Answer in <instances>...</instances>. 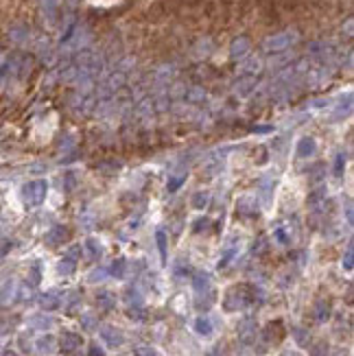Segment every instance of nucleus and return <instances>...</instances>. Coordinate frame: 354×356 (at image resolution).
Masks as SVG:
<instances>
[{
	"instance_id": "1",
	"label": "nucleus",
	"mask_w": 354,
	"mask_h": 356,
	"mask_svg": "<svg viewBox=\"0 0 354 356\" xmlns=\"http://www.w3.org/2000/svg\"><path fill=\"white\" fill-rule=\"evenodd\" d=\"M81 343H83V339H81L79 334L66 332L64 337H62V352H64V354H68V356L77 354V352H79V348H81Z\"/></svg>"
},
{
	"instance_id": "2",
	"label": "nucleus",
	"mask_w": 354,
	"mask_h": 356,
	"mask_svg": "<svg viewBox=\"0 0 354 356\" xmlns=\"http://www.w3.org/2000/svg\"><path fill=\"white\" fill-rule=\"evenodd\" d=\"M295 37H297L295 33L276 35V37H271L269 42H265V48H267V50H282V48L291 46V42H295Z\"/></svg>"
},
{
	"instance_id": "3",
	"label": "nucleus",
	"mask_w": 354,
	"mask_h": 356,
	"mask_svg": "<svg viewBox=\"0 0 354 356\" xmlns=\"http://www.w3.org/2000/svg\"><path fill=\"white\" fill-rule=\"evenodd\" d=\"M24 192H27L29 201H31L33 206H37V203H42L44 195H46V184H44V181H35V184H29Z\"/></svg>"
},
{
	"instance_id": "4",
	"label": "nucleus",
	"mask_w": 354,
	"mask_h": 356,
	"mask_svg": "<svg viewBox=\"0 0 354 356\" xmlns=\"http://www.w3.org/2000/svg\"><path fill=\"white\" fill-rule=\"evenodd\" d=\"M101 337L107 341L109 345H120V343H123V334H120L116 328H112V325H105L103 332H101Z\"/></svg>"
},
{
	"instance_id": "5",
	"label": "nucleus",
	"mask_w": 354,
	"mask_h": 356,
	"mask_svg": "<svg viewBox=\"0 0 354 356\" xmlns=\"http://www.w3.org/2000/svg\"><path fill=\"white\" fill-rule=\"evenodd\" d=\"M195 328H197V332L199 334H204V337H208V334L212 332V323H210V319L208 317H199L195 321Z\"/></svg>"
},
{
	"instance_id": "6",
	"label": "nucleus",
	"mask_w": 354,
	"mask_h": 356,
	"mask_svg": "<svg viewBox=\"0 0 354 356\" xmlns=\"http://www.w3.org/2000/svg\"><path fill=\"white\" fill-rule=\"evenodd\" d=\"M66 234H68V232H66L64 227H55V230L46 236V241L50 243V245H57V243H62L64 238H66Z\"/></svg>"
},
{
	"instance_id": "7",
	"label": "nucleus",
	"mask_w": 354,
	"mask_h": 356,
	"mask_svg": "<svg viewBox=\"0 0 354 356\" xmlns=\"http://www.w3.org/2000/svg\"><path fill=\"white\" fill-rule=\"evenodd\" d=\"M313 149H315V142H313L311 138H302V142H300V155H311Z\"/></svg>"
},
{
	"instance_id": "8",
	"label": "nucleus",
	"mask_w": 354,
	"mask_h": 356,
	"mask_svg": "<svg viewBox=\"0 0 354 356\" xmlns=\"http://www.w3.org/2000/svg\"><path fill=\"white\" fill-rule=\"evenodd\" d=\"M59 271L62 273H72L74 271V260L72 258H64L62 264H59Z\"/></svg>"
},
{
	"instance_id": "9",
	"label": "nucleus",
	"mask_w": 354,
	"mask_h": 356,
	"mask_svg": "<svg viewBox=\"0 0 354 356\" xmlns=\"http://www.w3.org/2000/svg\"><path fill=\"white\" fill-rule=\"evenodd\" d=\"M112 273L116 278H123V273H125V260L123 258H118V260L112 264Z\"/></svg>"
},
{
	"instance_id": "10",
	"label": "nucleus",
	"mask_w": 354,
	"mask_h": 356,
	"mask_svg": "<svg viewBox=\"0 0 354 356\" xmlns=\"http://www.w3.org/2000/svg\"><path fill=\"white\" fill-rule=\"evenodd\" d=\"M158 247H160V253H162V260H166V236H164V232H158Z\"/></svg>"
},
{
	"instance_id": "11",
	"label": "nucleus",
	"mask_w": 354,
	"mask_h": 356,
	"mask_svg": "<svg viewBox=\"0 0 354 356\" xmlns=\"http://www.w3.org/2000/svg\"><path fill=\"white\" fill-rule=\"evenodd\" d=\"M57 304H59V302L53 297V295H44V297H42V306H44V308H55Z\"/></svg>"
},
{
	"instance_id": "12",
	"label": "nucleus",
	"mask_w": 354,
	"mask_h": 356,
	"mask_svg": "<svg viewBox=\"0 0 354 356\" xmlns=\"http://www.w3.org/2000/svg\"><path fill=\"white\" fill-rule=\"evenodd\" d=\"M85 245H88V249H90V253H92V258H97L99 253H101V247L97 245V241H94V238H90L88 243H85Z\"/></svg>"
},
{
	"instance_id": "13",
	"label": "nucleus",
	"mask_w": 354,
	"mask_h": 356,
	"mask_svg": "<svg viewBox=\"0 0 354 356\" xmlns=\"http://www.w3.org/2000/svg\"><path fill=\"white\" fill-rule=\"evenodd\" d=\"M245 50H247V39H241V42H236V44H234L232 53H234V55H243Z\"/></svg>"
},
{
	"instance_id": "14",
	"label": "nucleus",
	"mask_w": 354,
	"mask_h": 356,
	"mask_svg": "<svg viewBox=\"0 0 354 356\" xmlns=\"http://www.w3.org/2000/svg\"><path fill=\"white\" fill-rule=\"evenodd\" d=\"M112 302L114 299H112V295L109 293H101L99 295V304H103V306H112Z\"/></svg>"
},
{
	"instance_id": "15",
	"label": "nucleus",
	"mask_w": 354,
	"mask_h": 356,
	"mask_svg": "<svg viewBox=\"0 0 354 356\" xmlns=\"http://www.w3.org/2000/svg\"><path fill=\"white\" fill-rule=\"evenodd\" d=\"M343 267L348 269V271H350L352 269V247L348 249V253H346V258H343Z\"/></svg>"
},
{
	"instance_id": "16",
	"label": "nucleus",
	"mask_w": 354,
	"mask_h": 356,
	"mask_svg": "<svg viewBox=\"0 0 354 356\" xmlns=\"http://www.w3.org/2000/svg\"><path fill=\"white\" fill-rule=\"evenodd\" d=\"M206 201H208V197H206V195H197V197H195V206H197V208L206 206Z\"/></svg>"
},
{
	"instance_id": "17",
	"label": "nucleus",
	"mask_w": 354,
	"mask_h": 356,
	"mask_svg": "<svg viewBox=\"0 0 354 356\" xmlns=\"http://www.w3.org/2000/svg\"><path fill=\"white\" fill-rule=\"evenodd\" d=\"M90 356H105V354H103V350H99L97 345H92V348H90Z\"/></svg>"
}]
</instances>
